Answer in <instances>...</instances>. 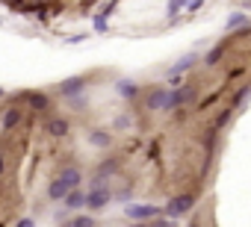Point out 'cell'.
<instances>
[{
    "instance_id": "cell-1",
    "label": "cell",
    "mask_w": 251,
    "mask_h": 227,
    "mask_svg": "<svg viewBox=\"0 0 251 227\" xmlns=\"http://www.w3.org/2000/svg\"><path fill=\"white\" fill-rule=\"evenodd\" d=\"M112 201V192H109V186H106V180H92V189L86 192V209H95V212H100L106 204Z\"/></svg>"
},
{
    "instance_id": "cell-2",
    "label": "cell",
    "mask_w": 251,
    "mask_h": 227,
    "mask_svg": "<svg viewBox=\"0 0 251 227\" xmlns=\"http://www.w3.org/2000/svg\"><path fill=\"white\" fill-rule=\"evenodd\" d=\"M124 215H127L133 224H145L148 218H157L160 209L154 204H127V206H124Z\"/></svg>"
},
{
    "instance_id": "cell-3",
    "label": "cell",
    "mask_w": 251,
    "mask_h": 227,
    "mask_svg": "<svg viewBox=\"0 0 251 227\" xmlns=\"http://www.w3.org/2000/svg\"><path fill=\"white\" fill-rule=\"evenodd\" d=\"M169 103H172V89H151L148 97H145V106H148L151 112L169 109Z\"/></svg>"
},
{
    "instance_id": "cell-4",
    "label": "cell",
    "mask_w": 251,
    "mask_h": 227,
    "mask_svg": "<svg viewBox=\"0 0 251 227\" xmlns=\"http://www.w3.org/2000/svg\"><path fill=\"white\" fill-rule=\"evenodd\" d=\"M192 206H195V195H177V198H172V201H169L166 212H169V218H177V215L189 212Z\"/></svg>"
},
{
    "instance_id": "cell-5",
    "label": "cell",
    "mask_w": 251,
    "mask_h": 227,
    "mask_svg": "<svg viewBox=\"0 0 251 227\" xmlns=\"http://www.w3.org/2000/svg\"><path fill=\"white\" fill-rule=\"evenodd\" d=\"M59 91H62V97H77V94L86 91V80L83 77H68V80H62Z\"/></svg>"
},
{
    "instance_id": "cell-6",
    "label": "cell",
    "mask_w": 251,
    "mask_h": 227,
    "mask_svg": "<svg viewBox=\"0 0 251 227\" xmlns=\"http://www.w3.org/2000/svg\"><path fill=\"white\" fill-rule=\"evenodd\" d=\"M59 180L74 192V189H80V183H83V171H80L77 165H65V168L59 171Z\"/></svg>"
},
{
    "instance_id": "cell-7",
    "label": "cell",
    "mask_w": 251,
    "mask_h": 227,
    "mask_svg": "<svg viewBox=\"0 0 251 227\" xmlns=\"http://www.w3.org/2000/svg\"><path fill=\"white\" fill-rule=\"evenodd\" d=\"M45 130H48V136L62 139V136H68V130H71V127H68V121H65V118H50Z\"/></svg>"
},
{
    "instance_id": "cell-8",
    "label": "cell",
    "mask_w": 251,
    "mask_h": 227,
    "mask_svg": "<svg viewBox=\"0 0 251 227\" xmlns=\"http://www.w3.org/2000/svg\"><path fill=\"white\" fill-rule=\"evenodd\" d=\"M68 195H71V189H68V186H65L59 177H56V180L48 186V198H50V201H65Z\"/></svg>"
},
{
    "instance_id": "cell-9",
    "label": "cell",
    "mask_w": 251,
    "mask_h": 227,
    "mask_svg": "<svg viewBox=\"0 0 251 227\" xmlns=\"http://www.w3.org/2000/svg\"><path fill=\"white\" fill-rule=\"evenodd\" d=\"M195 97V89L192 86H186V89H175L172 91V103H169V109H175V106H180V103H186V100H192Z\"/></svg>"
},
{
    "instance_id": "cell-10",
    "label": "cell",
    "mask_w": 251,
    "mask_h": 227,
    "mask_svg": "<svg viewBox=\"0 0 251 227\" xmlns=\"http://www.w3.org/2000/svg\"><path fill=\"white\" fill-rule=\"evenodd\" d=\"M21 118H24V115H21V109H18V106L6 109V112H3V130H12V127H18V124H21Z\"/></svg>"
},
{
    "instance_id": "cell-11",
    "label": "cell",
    "mask_w": 251,
    "mask_h": 227,
    "mask_svg": "<svg viewBox=\"0 0 251 227\" xmlns=\"http://www.w3.org/2000/svg\"><path fill=\"white\" fill-rule=\"evenodd\" d=\"M62 206L65 209H80V206H86V192H80V189H74L65 201H62Z\"/></svg>"
},
{
    "instance_id": "cell-12",
    "label": "cell",
    "mask_w": 251,
    "mask_h": 227,
    "mask_svg": "<svg viewBox=\"0 0 251 227\" xmlns=\"http://www.w3.org/2000/svg\"><path fill=\"white\" fill-rule=\"evenodd\" d=\"M115 91H118L124 100H130V97H136V91H139V89H136V83H133V80H118Z\"/></svg>"
},
{
    "instance_id": "cell-13",
    "label": "cell",
    "mask_w": 251,
    "mask_h": 227,
    "mask_svg": "<svg viewBox=\"0 0 251 227\" xmlns=\"http://www.w3.org/2000/svg\"><path fill=\"white\" fill-rule=\"evenodd\" d=\"M89 145H95V148H109L112 139H109L106 130H92V133H89Z\"/></svg>"
},
{
    "instance_id": "cell-14",
    "label": "cell",
    "mask_w": 251,
    "mask_h": 227,
    "mask_svg": "<svg viewBox=\"0 0 251 227\" xmlns=\"http://www.w3.org/2000/svg\"><path fill=\"white\" fill-rule=\"evenodd\" d=\"M62 227H95V218L92 215H77V218H68Z\"/></svg>"
},
{
    "instance_id": "cell-15",
    "label": "cell",
    "mask_w": 251,
    "mask_h": 227,
    "mask_svg": "<svg viewBox=\"0 0 251 227\" xmlns=\"http://www.w3.org/2000/svg\"><path fill=\"white\" fill-rule=\"evenodd\" d=\"M27 100H30L33 109H45V106H48V97H45L42 91H27Z\"/></svg>"
},
{
    "instance_id": "cell-16",
    "label": "cell",
    "mask_w": 251,
    "mask_h": 227,
    "mask_svg": "<svg viewBox=\"0 0 251 227\" xmlns=\"http://www.w3.org/2000/svg\"><path fill=\"white\" fill-rule=\"evenodd\" d=\"M115 171H118V165H115V159H109V162H103V165L98 168V174H95V177H98V180H103V177H109V174H115Z\"/></svg>"
},
{
    "instance_id": "cell-17",
    "label": "cell",
    "mask_w": 251,
    "mask_h": 227,
    "mask_svg": "<svg viewBox=\"0 0 251 227\" xmlns=\"http://www.w3.org/2000/svg\"><path fill=\"white\" fill-rule=\"evenodd\" d=\"M195 62V53H189V56H183L180 62H175V68H172V74H180V71H186L189 65Z\"/></svg>"
},
{
    "instance_id": "cell-18",
    "label": "cell",
    "mask_w": 251,
    "mask_h": 227,
    "mask_svg": "<svg viewBox=\"0 0 251 227\" xmlns=\"http://www.w3.org/2000/svg\"><path fill=\"white\" fill-rule=\"evenodd\" d=\"M222 53H225V45H219V47H213V50L207 53V65H216V62L222 59Z\"/></svg>"
},
{
    "instance_id": "cell-19",
    "label": "cell",
    "mask_w": 251,
    "mask_h": 227,
    "mask_svg": "<svg viewBox=\"0 0 251 227\" xmlns=\"http://www.w3.org/2000/svg\"><path fill=\"white\" fill-rule=\"evenodd\" d=\"M95 30H98V33H106V18H103V15L95 18Z\"/></svg>"
},
{
    "instance_id": "cell-20",
    "label": "cell",
    "mask_w": 251,
    "mask_h": 227,
    "mask_svg": "<svg viewBox=\"0 0 251 227\" xmlns=\"http://www.w3.org/2000/svg\"><path fill=\"white\" fill-rule=\"evenodd\" d=\"M115 127H118V130H127V127H130V118H127V115H121V118H115Z\"/></svg>"
},
{
    "instance_id": "cell-21",
    "label": "cell",
    "mask_w": 251,
    "mask_h": 227,
    "mask_svg": "<svg viewBox=\"0 0 251 227\" xmlns=\"http://www.w3.org/2000/svg\"><path fill=\"white\" fill-rule=\"evenodd\" d=\"M236 24H245V18H242V15H233V18H230V24H227V27H230V30H233V27H236Z\"/></svg>"
},
{
    "instance_id": "cell-22",
    "label": "cell",
    "mask_w": 251,
    "mask_h": 227,
    "mask_svg": "<svg viewBox=\"0 0 251 227\" xmlns=\"http://www.w3.org/2000/svg\"><path fill=\"white\" fill-rule=\"evenodd\" d=\"M15 227H36V221H33V218H21Z\"/></svg>"
},
{
    "instance_id": "cell-23",
    "label": "cell",
    "mask_w": 251,
    "mask_h": 227,
    "mask_svg": "<svg viewBox=\"0 0 251 227\" xmlns=\"http://www.w3.org/2000/svg\"><path fill=\"white\" fill-rule=\"evenodd\" d=\"M180 9H183V6H180V3H172V6H169V15H172V18H175V15H177V12H180Z\"/></svg>"
},
{
    "instance_id": "cell-24",
    "label": "cell",
    "mask_w": 251,
    "mask_h": 227,
    "mask_svg": "<svg viewBox=\"0 0 251 227\" xmlns=\"http://www.w3.org/2000/svg\"><path fill=\"white\" fill-rule=\"evenodd\" d=\"M154 227H175V224H172V221H166V218H157V221H154Z\"/></svg>"
},
{
    "instance_id": "cell-25",
    "label": "cell",
    "mask_w": 251,
    "mask_h": 227,
    "mask_svg": "<svg viewBox=\"0 0 251 227\" xmlns=\"http://www.w3.org/2000/svg\"><path fill=\"white\" fill-rule=\"evenodd\" d=\"M3 165H6V159H3V154H0V174H3Z\"/></svg>"
},
{
    "instance_id": "cell-26",
    "label": "cell",
    "mask_w": 251,
    "mask_h": 227,
    "mask_svg": "<svg viewBox=\"0 0 251 227\" xmlns=\"http://www.w3.org/2000/svg\"><path fill=\"white\" fill-rule=\"evenodd\" d=\"M3 94H6V89H3V86H0V97H3Z\"/></svg>"
},
{
    "instance_id": "cell-27",
    "label": "cell",
    "mask_w": 251,
    "mask_h": 227,
    "mask_svg": "<svg viewBox=\"0 0 251 227\" xmlns=\"http://www.w3.org/2000/svg\"><path fill=\"white\" fill-rule=\"evenodd\" d=\"M130 227H148V224H130Z\"/></svg>"
},
{
    "instance_id": "cell-28",
    "label": "cell",
    "mask_w": 251,
    "mask_h": 227,
    "mask_svg": "<svg viewBox=\"0 0 251 227\" xmlns=\"http://www.w3.org/2000/svg\"><path fill=\"white\" fill-rule=\"evenodd\" d=\"M189 227H201V224H189Z\"/></svg>"
}]
</instances>
